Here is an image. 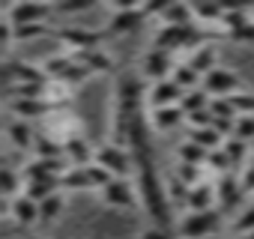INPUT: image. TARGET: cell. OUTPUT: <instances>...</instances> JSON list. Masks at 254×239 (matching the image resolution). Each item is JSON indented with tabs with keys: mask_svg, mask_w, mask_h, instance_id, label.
Masks as SVG:
<instances>
[{
	"mask_svg": "<svg viewBox=\"0 0 254 239\" xmlns=\"http://www.w3.org/2000/svg\"><path fill=\"white\" fill-rule=\"evenodd\" d=\"M218 209H203V212H191L186 215V221L180 224L183 239H200V236H212L218 227Z\"/></svg>",
	"mask_w": 254,
	"mask_h": 239,
	"instance_id": "1",
	"label": "cell"
},
{
	"mask_svg": "<svg viewBox=\"0 0 254 239\" xmlns=\"http://www.w3.org/2000/svg\"><path fill=\"white\" fill-rule=\"evenodd\" d=\"M203 84H206V90L209 93H215V96H224V93H230V90H236L239 87V78L230 72V69H209L206 75H203Z\"/></svg>",
	"mask_w": 254,
	"mask_h": 239,
	"instance_id": "2",
	"label": "cell"
},
{
	"mask_svg": "<svg viewBox=\"0 0 254 239\" xmlns=\"http://www.w3.org/2000/svg\"><path fill=\"white\" fill-rule=\"evenodd\" d=\"M105 200L114 203V206H135L132 188L126 185V182H120V179H108V185H105Z\"/></svg>",
	"mask_w": 254,
	"mask_h": 239,
	"instance_id": "3",
	"label": "cell"
},
{
	"mask_svg": "<svg viewBox=\"0 0 254 239\" xmlns=\"http://www.w3.org/2000/svg\"><path fill=\"white\" fill-rule=\"evenodd\" d=\"M99 162H102V168H108L114 174H126V171H129V159H126L117 147H102L99 150Z\"/></svg>",
	"mask_w": 254,
	"mask_h": 239,
	"instance_id": "4",
	"label": "cell"
},
{
	"mask_svg": "<svg viewBox=\"0 0 254 239\" xmlns=\"http://www.w3.org/2000/svg\"><path fill=\"white\" fill-rule=\"evenodd\" d=\"M150 96H153V105H156V108H168L171 102L180 99V87H177L174 81H171V84H168V81H159Z\"/></svg>",
	"mask_w": 254,
	"mask_h": 239,
	"instance_id": "5",
	"label": "cell"
},
{
	"mask_svg": "<svg viewBox=\"0 0 254 239\" xmlns=\"http://www.w3.org/2000/svg\"><path fill=\"white\" fill-rule=\"evenodd\" d=\"M36 215H39V206H36L33 200H24V197L12 200V218H15L18 224H33Z\"/></svg>",
	"mask_w": 254,
	"mask_h": 239,
	"instance_id": "6",
	"label": "cell"
},
{
	"mask_svg": "<svg viewBox=\"0 0 254 239\" xmlns=\"http://www.w3.org/2000/svg\"><path fill=\"white\" fill-rule=\"evenodd\" d=\"M180 120H183V114H180L177 108H159V111H156V123H153V126L165 132V129H174Z\"/></svg>",
	"mask_w": 254,
	"mask_h": 239,
	"instance_id": "7",
	"label": "cell"
},
{
	"mask_svg": "<svg viewBox=\"0 0 254 239\" xmlns=\"http://www.w3.org/2000/svg\"><path fill=\"white\" fill-rule=\"evenodd\" d=\"M60 209H63V197L51 194V197H45V200H42V206H39V218H42V221H54Z\"/></svg>",
	"mask_w": 254,
	"mask_h": 239,
	"instance_id": "8",
	"label": "cell"
},
{
	"mask_svg": "<svg viewBox=\"0 0 254 239\" xmlns=\"http://www.w3.org/2000/svg\"><path fill=\"white\" fill-rule=\"evenodd\" d=\"M9 135L15 138V147H30V129L24 126V120H15L9 126Z\"/></svg>",
	"mask_w": 254,
	"mask_h": 239,
	"instance_id": "9",
	"label": "cell"
},
{
	"mask_svg": "<svg viewBox=\"0 0 254 239\" xmlns=\"http://www.w3.org/2000/svg\"><path fill=\"white\" fill-rule=\"evenodd\" d=\"M233 230H239V233H254V206H248L245 212H242V218H236V224H233Z\"/></svg>",
	"mask_w": 254,
	"mask_h": 239,
	"instance_id": "10",
	"label": "cell"
},
{
	"mask_svg": "<svg viewBox=\"0 0 254 239\" xmlns=\"http://www.w3.org/2000/svg\"><path fill=\"white\" fill-rule=\"evenodd\" d=\"M183 105H186V108H197V105H203V93H189V96L183 99Z\"/></svg>",
	"mask_w": 254,
	"mask_h": 239,
	"instance_id": "11",
	"label": "cell"
},
{
	"mask_svg": "<svg viewBox=\"0 0 254 239\" xmlns=\"http://www.w3.org/2000/svg\"><path fill=\"white\" fill-rule=\"evenodd\" d=\"M141 239H168V233H165V230H159V227H153V230L141 233Z\"/></svg>",
	"mask_w": 254,
	"mask_h": 239,
	"instance_id": "12",
	"label": "cell"
},
{
	"mask_svg": "<svg viewBox=\"0 0 254 239\" xmlns=\"http://www.w3.org/2000/svg\"><path fill=\"white\" fill-rule=\"evenodd\" d=\"M200 239H215V236H200Z\"/></svg>",
	"mask_w": 254,
	"mask_h": 239,
	"instance_id": "13",
	"label": "cell"
},
{
	"mask_svg": "<svg viewBox=\"0 0 254 239\" xmlns=\"http://www.w3.org/2000/svg\"><path fill=\"white\" fill-rule=\"evenodd\" d=\"M248 239H254V233H251V236H248Z\"/></svg>",
	"mask_w": 254,
	"mask_h": 239,
	"instance_id": "14",
	"label": "cell"
}]
</instances>
